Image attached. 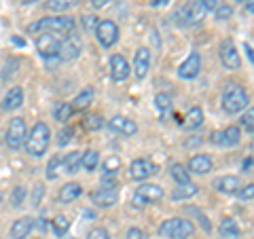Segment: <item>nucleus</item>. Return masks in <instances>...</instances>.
<instances>
[{
  "label": "nucleus",
  "mask_w": 254,
  "mask_h": 239,
  "mask_svg": "<svg viewBox=\"0 0 254 239\" xmlns=\"http://www.w3.org/2000/svg\"><path fill=\"white\" fill-rule=\"evenodd\" d=\"M85 239H110V233L106 229H102V227H95V229H91L89 233H87Z\"/></svg>",
  "instance_id": "obj_43"
},
{
  "label": "nucleus",
  "mask_w": 254,
  "mask_h": 239,
  "mask_svg": "<svg viewBox=\"0 0 254 239\" xmlns=\"http://www.w3.org/2000/svg\"><path fill=\"white\" fill-rule=\"evenodd\" d=\"M85 127L87 129H100V127H104V121H102V117L100 115H93V117H87L85 119Z\"/></svg>",
  "instance_id": "obj_42"
},
{
  "label": "nucleus",
  "mask_w": 254,
  "mask_h": 239,
  "mask_svg": "<svg viewBox=\"0 0 254 239\" xmlns=\"http://www.w3.org/2000/svg\"><path fill=\"white\" fill-rule=\"evenodd\" d=\"M72 113H74V108H72V104H58L55 106V110H53V117H55V121H68L70 117H72Z\"/></svg>",
  "instance_id": "obj_34"
},
{
  "label": "nucleus",
  "mask_w": 254,
  "mask_h": 239,
  "mask_svg": "<svg viewBox=\"0 0 254 239\" xmlns=\"http://www.w3.org/2000/svg\"><path fill=\"white\" fill-rule=\"evenodd\" d=\"M106 125H108V129L113 131V133L125 135V138H131V135L138 133L136 121H131V119H127V117H123V115H115Z\"/></svg>",
  "instance_id": "obj_12"
},
{
  "label": "nucleus",
  "mask_w": 254,
  "mask_h": 239,
  "mask_svg": "<svg viewBox=\"0 0 254 239\" xmlns=\"http://www.w3.org/2000/svg\"><path fill=\"white\" fill-rule=\"evenodd\" d=\"M125 239H146V233L142 229H138V227H131V229H127Z\"/></svg>",
  "instance_id": "obj_46"
},
{
  "label": "nucleus",
  "mask_w": 254,
  "mask_h": 239,
  "mask_svg": "<svg viewBox=\"0 0 254 239\" xmlns=\"http://www.w3.org/2000/svg\"><path fill=\"white\" fill-rule=\"evenodd\" d=\"M60 167H62V159H60V155L51 157L49 165H47V178H49V180H55V178H58V174H60Z\"/></svg>",
  "instance_id": "obj_36"
},
{
  "label": "nucleus",
  "mask_w": 254,
  "mask_h": 239,
  "mask_svg": "<svg viewBox=\"0 0 254 239\" xmlns=\"http://www.w3.org/2000/svg\"><path fill=\"white\" fill-rule=\"evenodd\" d=\"M32 2H38V0H23V4H32Z\"/></svg>",
  "instance_id": "obj_52"
},
{
  "label": "nucleus",
  "mask_w": 254,
  "mask_h": 239,
  "mask_svg": "<svg viewBox=\"0 0 254 239\" xmlns=\"http://www.w3.org/2000/svg\"><path fill=\"white\" fill-rule=\"evenodd\" d=\"M34 227H36L38 231H43V233H45L47 229H49V225H47V220H45V218H38V220L34 222Z\"/></svg>",
  "instance_id": "obj_48"
},
{
  "label": "nucleus",
  "mask_w": 254,
  "mask_h": 239,
  "mask_svg": "<svg viewBox=\"0 0 254 239\" xmlns=\"http://www.w3.org/2000/svg\"><path fill=\"white\" fill-rule=\"evenodd\" d=\"M98 17H95V15H83V26H85V30L87 32H91V30H95L98 28Z\"/></svg>",
  "instance_id": "obj_45"
},
{
  "label": "nucleus",
  "mask_w": 254,
  "mask_h": 239,
  "mask_svg": "<svg viewBox=\"0 0 254 239\" xmlns=\"http://www.w3.org/2000/svg\"><path fill=\"white\" fill-rule=\"evenodd\" d=\"M100 165V153L98 150H87L83 153V170L85 172H95Z\"/></svg>",
  "instance_id": "obj_30"
},
{
  "label": "nucleus",
  "mask_w": 254,
  "mask_h": 239,
  "mask_svg": "<svg viewBox=\"0 0 254 239\" xmlns=\"http://www.w3.org/2000/svg\"><path fill=\"white\" fill-rule=\"evenodd\" d=\"M214 188L222 195H237V190L242 188V180L237 176H222L214 182Z\"/></svg>",
  "instance_id": "obj_20"
},
{
  "label": "nucleus",
  "mask_w": 254,
  "mask_h": 239,
  "mask_svg": "<svg viewBox=\"0 0 254 239\" xmlns=\"http://www.w3.org/2000/svg\"><path fill=\"white\" fill-rule=\"evenodd\" d=\"M119 167H121V159H119L117 155L108 157L104 161V174H106V176H115V174L119 172Z\"/></svg>",
  "instance_id": "obj_35"
},
{
  "label": "nucleus",
  "mask_w": 254,
  "mask_h": 239,
  "mask_svg": "<svg viewBox=\"0 0 254 239\" xmlns=\"http://www.w3.org/2000/svg\"><path fill=\"white\" fill-rule=\"evenodd\" d=\"M51 229H53V233L58 235V237H64V235L68 233V229H70V220L64 216V214H60V216H55V218H53Z\"/></svg>",
  "instance_id": "obj_32"
},
{
  "label": "nucleus",
  "mask_w": 254,
  "mask_h": 239,
  "mask_svg": "<svg viewBox=\"0 0 254 239\" xmlns=\"http://www.w3.org/2000/svg\"><path fill=\"white\" fill-rule=\"evenodd\" d=\"M91 201H93V205L104 208V210L113 208V205H117V201H119V190H117V186H102V188L91 193Z\"/></svg>",
  "instance_id": "obj_14"
},
{
  "label": "nucleus",
  "mask_w": 254,
  "mask_h": 239,
  "mask_svg": "<svg viewBox=\"0 0 254 239\" xmlns=\"http://www.w3.org/2000/svg\"><path fill=\"white\" fill-rule=\"evenodd\" d=\"M235 2H240L244 6H248V11H254V0H235Z\"/></svg>",
  "instance_id": "obj_50"
},
{
  "label": "nucleus",
  "mask_w": 254,
  "mask_h": 239,
  "mask_svg": "<svg viewBox=\"0 0 254 239\" xmlns=\"http://www.w3.org/2000/svg\"><path fill=\"white\" fill-rule=\"evenodd\" d=\"M214 13H216V19H218V21H227V19L233 15V6L227 4V2H220Z\"/></svg>",
  "instance_id": "obj_37"
},
{
  "label": "nucleus",
  "mask_w": 254,
  "mask_h": 239,
  "mask_svg": "<svg viewBox=\"0 0 254 239\" xmlns=\"http://www.w3.org/2000/svg\"><path fill=\"white\" fill-rule=\"evenodd\" d=\"M0 201H2V195H0Z\"/></svg>",
  "instance_id": "obj_53"
},
{
  "label": "nucleus",
  "mask_w": 254,
  "mask_h": 239,
  "mask_svg": "<svg viewBox=\"0 0 254 239\" xmlns=\"http://www.w3.org/2000/svg\"><path fill=\"white\" fill-rule=\"evenodd\" d=\"M81 167H83V153H78V150L62 157V170H64V174H68V176L76 174Z\"/></svg>",
  "instance_id": "obj_23"
},
{
  "label": "nucleus",
  "mask_w": 254,
  "mask_h": 239,
  "mask_svg": "<svg viewBox=\"0 0 254 239\" xmlns=\"http://www.w3.org/2000/svg\"><path fill=\"white\" fill-rule=\"evenodd\" d=\"M248 104H250V98L242 85L231 83L225 87V91H222V110H225V113H229V115L244 113V110L248 108Z\"/></svg>",
  "instance_id": "obj_2"
},
{
  "label": "nucleus",
  "mask_w": 254,
  "mask_h": 239,
  "mask_svg": "<svg viewBox=\"0 0 254 239\" xmlns=\"http://www.w3.org/2000/svg\"><path fill=\"white\" fill-rule=\"evenodd\" d=\"M68 239H70V237H68Z\"/></svg>",
  "instance_id": "obj_55"
},
{
  "label": "nucleus",
  "mask_w": 254,
  "mask_h": 239,
  "mask_svg": "<svg viewBox=\"0 0 254 239\" xmlns=\"http://www.w3.org/2000/svg\"><path fill=\"white\" fill-rule=\"evenodd\" d=\"M170 176L174 178L176 184H187V182H190L189 172L185 170V165H180V163H172L170 165Z\"/></svg>",
  "instance_id": "obj_29"
},
{
  "label": "nucleus",
  "mask_w": 254,
  "mask_h": 239,
  "mask_svg": "<svg viewBox=\"0 0 254 239\" xmlns=\"http://www.w3.org/2000/svg\"><path fill=\"white\" fill-rule=\"evenodd\" d=\"M110 0H91V6L93 9H104V6H108Z\"/></svg>",
  "instance_id": "obj_49"
},
{
  "label": "nucleus",
  "mask_w": 254,
  "mask_h": 239,
  "mask_svg": "<svg viewBox=\"0 0 254 239\" xmlns=\"http://www.w3.org/2000/svg\"><path fill=\"white\" fill-rule=\"evenodd\" d=\"M26 138H28V129H26V121L21 117H15L6 125V131H4V142L6 146L17 150L26 144Z\"/></svg>",
  "instance_id": "obj_6"
},
{
  "label": "nucleus",
  "mask_w": 254,
  "mask_h": 239,
  "mask_svg": "<svg viewBox=\"0 0 254 239\" xmlns=\"http://www.w3.org/2000/svg\"><path fill=\"white\" fill-rule=\"evenodd\" d=\"M168 2H170V0H153L150 4H153V6H163V4H168Z\"/></svg>",
  "instance_id": "obj_51"
},
{
  "label": "nucleus",
  "mask_w": 254,
  "mask_h": 239,
  "mask_svg": "<svg viewBox=\"0 0 254 239\" xmlns=\"http://www.w3.org/2000/svg\"><path fill=\"white\" fill-rule=\"evenodd\" d=\"M189 214H193V216L199 220V225L203 227V231L205 233H210L212 231V227H210V220H208V216H205V214L201 212V210H197V208H189Z\"/></svg>",
  "instance_id": "obj_41"
},
{
  "label": "nucleus",
  "mask_w": 254,
  "mask_h": 239,
  "mask_svg": "<svg viewBox=\"0 0 254 239\" xmlns=\"http://www.w3.org/2000/svg\"><path fill=\"white\" fill-rule=\"evenodd\" d=\"M218 55H220L222 66L227 70H240L242 68V58H240V53H237V47L231 38H225V41L220 43Z\"/></svg>",
  "instance_id": "obj_11"
},
{
  "label": "nucleus",
  "mask_w": 254,
  "mask_h": 239,
  "mask_svg": "<svg viewBox=\"0 0 254 239\" xmlns=\"http://www.w3.org/2000/svg\"><path fill=\"white\" fill-rule=\"evenodd\" d=\"M193 233H195L193 222H189L185 218H170L159 227V235L168 239H189Z\"/></svg>",
  "instance_id": "obj_5"
},
{
  "label": "nucleus",
  "mask_w": 254,
  "mask_h": 239,
  "mask_svg": "<svg viewBox=\"0 0 254 239\" xmlns=\"http://www.w3.org/2000/svg\"><path fill=\"white\" fill-rule=\"evenodd\" d=\"M51 144V129L47 123H36L26 138V150L32 157H43Z\"/></svg>",
  "instance_id": "obj_3"
},
{
  "label": "nucleus",
  "mask_w": 254,
  "mask_h": 239,
  "mask_svg": "<svg viewBox=\"0 0 254 239\" xmlns=\"http://www.w3.org/2000/svg\"><path fill=\"white\" fill-rule=\"evenodd\" d=\"M201 123H203V110L199 108V106H193L187 113V117L182 119V127L185 129H189V131H193V129H197V127H201Z\"/></svg>",
  "instance_id": "obj_25"
},
{
  "label": "nucleus",
  "mask_w": 254,
  "mask_h": 239,
  "mask_svg": "<svg viewBox=\"0 0 254 239\" xmlns=\"http://www.w3.org/2000/svg\"><path fill=\"white\" fill-rule=\"evenodd\" d=\"M150 63H153L150 51L146 49V47H140V49L136 51V55H133V74H136V78H140V81H142V78L148 74Z\"/></svg>",
  "instance_id": "obj_18"
},
{
  "label": "nucleus",
  "mask_w": 254,
  "mask_h": 239,
  "mask_svg": "<svg viewBox=\"0 0 254 239\" xmlns=\"http://www.w3.org/2000/svg\"><path fill=\"white\" fill-rule=\"evenodd\" d=\"M205 13H208V9L199 2V0H189V2H185L180 6V9L176 11V21L180 23V26H199V23L203 21Z\"/></svg>",
  "instance_id": "obj_4"
},
{
  "label": "nucleus",
  "mask_w": 254,
  "mask_h": 239,
  "mask_svg": "<svg viewBox=\"0 0 254 239\" xmlns=\"http://www.w3.org/2000/svg\"><path fill=\"white\" fill-rule=\"evenodd\" d=\"M23 201H26V188H23V186H15L13 193H11V203L15 205V208H21Z\"/></svg>",
  "instance_id": "obj_38"
},
{
  "label": "nucleus",
  "mask_w": 254,
  "mask_h": 239,
  "mask_svg": "<svg viewBox=\"0 0 254 239\" xmlns=\"http://www.w3.org/2000/svg\"><path fill=\"white\" fill-rule=\"evenodd\" d=\"M242 127L246 131H254V108H246L242 115Z\"/></svg>",
  "instance_id": "obj_39"
},
{
  "label": "nucleus",
  "mask_w": 254,
  "mask_h": 239,
  "mask_svg": "<svg viewBox=\"0 0 254 239\" xmlns=\"http://www.w3.org/2000/svg\"><path fill=\"white\" fill-rule=\"evenodd\" d=\"M34 231V220L30 216L17 218L11 225V239H28V235Z\"/></svg>",
  "instance_id": "obj_19"
},
{
  "label": "nucleus",
  "mask_w": 254,
  "mask_h": 239,
  "mask_svg": "<svg viewBox=\"0 0 254 239\" xmlns=\"http://www.w3.org/2000/svg\"><path fill=\"white\" fill-rule=\"evenodd\" d=\"M93 98H95L93 87H85V89L74 98L72 108H74V110H85V108H89V106L93 104Z\"/></svg>",
  "instance_id": "obj_27"
},
{
  "label": "nucleus",
  "mask_w": 254,
  "mask_h": 239,
  "mask_svg": "<svg viewBox=\"0 0 254 239\" xmlns=\"http://www.w3.org/2000/svg\"><path fill=\"white\" fill-rule=\"evenodd\" d=\"M199 2H201L208 11H216V6L220 4V0H199Z\"/></svg>",
  "instance_id": "obj_47"
},
{
  "label": "nucleus",
  "mask_w": 254,
  "mask_h": 239,
  "mask_svg": "<svg viewBox=\"0 0 254 239\" xmlns=\"http://www.w3.org/2000/svg\"><path fill=\"white\" fill-rule=\"evenodd\" d=\"M218 233L222 239H237L240 237V227H237V222L233 218H225L218 227Z\"/></svg>",
  "instance_id": "obj_28"
},
{
  "label": "nucleus",
  "mask_w": 254,
  "mask_h": 239,
  "mask_svg": "<svg viewBox=\"0 0 254 239\" xmlns=\"http://www.w3.org/2000/svg\"><path fill=\"white\" fill-rule=\"evenodd\" d=\"M237 197H240L242 201H250V199H254V184L242 186L240 190H237Z\"/></svg>",
  "instance_id": "obj_44"
},
{
  "label": "nucleus",
  "mask_w": 254,
  "mask_h": 239,
  "mask_svg": "<svg viewBox=\"0 0 254 239\" xmlns=\"http://www.w3.org/2000/svg\"><path fill=\"white\" fill-rule=\"evenodd\" d=\"M155 106H157V110H159V115H161V119L168 117V113L172 110V100H170V95H168V93H159L157 98H155Z\"/></svg>",
  "instance_id": "obj_33"
},
{
  "label": "nucleus",
  "mask_w": 254,
  "mask_h": 239,
  "mask_svg": "<svg viewBox=\"0 0 254 239\" xmlns=\"http://www.w3.org/2000/svg\"><path fill=\"white\" fill-rule=\"evenodd\" d=\"M129 72H131V68H129V63H127V60L121 53H115L113 58H110V76H113V81L123 83V81H127Z\"/></svg>",
  "instance_id": "obj_17"
},
{
  "label": "nucleus",
  "mask_w": 254,
  "mask_h": 239,
  "mask_svg": "<svg viewBox=\"0 0 254 239\" xmlns=\"http://www.w3.org/2000/svg\"><path fill=\"white\" fill-rule=\"evenodd\" d=\"M252 148H254V142H252Z\"/></svg>",
  "instance_id": "obj_54"
},
{
  "label": "nucleus",
  "mask_w": 254,
  "mask_h": 239,
  "mask_svg": "<svg viewBox=\"0 0 254 239\" xmlns=\"http://www.w3.org/2000/svg\"><path fill=\"white\" fill-rule=\"evenodd\" d=\"M76 28V21L74 17H70V15H53V17H43L34 23H30L28 26V32L30 34H55V36H70Z\"/></svg>",
  "instance_id": "obj_1"
},
{
  "label": "nucleus",
  "mask_w": 254,
  "mask_h": 239,
  "mask_svg": "<svg viewBox=\"0 0 254 239\" xmlns=\"http://www.w3.org/2000/svg\"><path fill=\"white\" fill-rule=\"evenodd\" d=\"M197 193H199V186L193 184V182H187V184H178L170 197H172V201H185V199L195 197Z\"/></svg>",
  "instance_id": "obj_26"
},
{
  "label": "nucleus",
  "mask_w": 254,
  "mask_h": 239,
  "mask_svg": "<svg viewBox=\"0 0 254 239\" xmlns=\"http://www.w3.org/2000/svg\"><path fill=\"white\" fill-rule=\"evenodd\" d=\"M83 195V186L78 182H66L62 188H60V195H58V201L60 203H72L76 201L78 197Z\"/></svg>",
  "instance_id": "obj_22"
},
{
  "label": "nucleus",
  "mask_w": 254,
  "mask_h": 239,
  "mask_svg": "<svg viewBox=\"0 0 254 239\" xmlns=\"http://www.w3.org/2000/svg\"><path fill=\"white\" fill-rule=\"evenodd\" d=\"M83 51V43H81V38L78 36H66L62 41V47H60V60L64 61H74L78 55H81Z\"/></svg>",
  "instance_id": "obj_16"
},
{
  "label": "nucleus",
  "mask_w": 254,
  "mask_h": 239,
  "mask_svg": "<svg viewBox=\"0 0 254 239\" xmlns=\"http://www.w3.org/2000/svg\"><path fill=\"white\" fill-rule=\"evenodd\" d=\"M95 38H98V43L104 49H110L119 41V26L113 19H102L98 23V28H95Z\"/></svg>",
  "instance_id": "obj_8"
},
{
  "label": "nucleus",
  "mask_w": 254,
  "mask_h": 239,
  "mask_svg": "<svg viewBox=\"0 0 254 239\" xmlns=\"http://www.w3.org/2000/svg\"><path fill=\"white\" fill-rule=\"evenodd\" d=\"M163 199V188L159 184H150V182H142V184L136 188V193H133V205L136 208H144L148 203H157Z\"/></svg>",
  "instance_id": "obj_7"
},
{
  "label": "nucleus",
  "mask_w": 254,
  "mask_h": 239,
  "mask_svg": "<svg viewBox=\"0 0 254 239\" xmlns=\"http://www.w3.org/2000/svg\"><path fill=\"white\" fill-rule=\"evenodd\" d=\"M76 4H78V0H47V2H45L47 9H49V11H58V13L72 9V6H76Z\"/></svg>",
  "instance_id": "obj_31"
},
{
  "label": "nucleus",
  "mask_w": 254,
  "mask_h": 239,
  "mask_svg": "<svg viewBox=\"0 0 254 239\" xmlns=\"http://www.w3.org/2000/svg\"><path fill=\"white\" fill-rule=\"evenodd\" d=\"M72 135H74L72 127H64V129L58 133V146H68L70 142H72Z\"/></svg>",
  "instance_id": "obj_40"
},
{
  "label": "nucleus",
  "mask_w": 254,
  "mask_h": 239,
  "mask_svg": "<svg viewBox=\"0 0 254 239\" xmlns=\"http://www.w3.org/2000/svg\"><path fill=\"white\" fill-rule=\"evenodd\" d=\"M199 70H201V55L193 51L178 66V76L185 78V81H193V78H197V74H199Z\"/></svg>",
  "instance_id": "obj_15"
},
{
  "label": "nucleus",
  "mask_w": 254,
  "mask_h": 239,
  "mask_svg": "<svg viewBox=\"0 0 254 239\" xmlns=\"http://www.w3.org/2000/svg\"><path fill=\"white\" fill-rule=\"evenodd\" d=\"M21 104H23V89L21 87H11L2 100V110H6V113L9 110H17L21 108Z\"/></svg>",
  "instance_id": "obj_24"
},
{
  "label": "nucleus",
  "mask_w": 254,
  "mask_h": 239,
  "mask_svg": "<svg viewBox=\"0 0 254 239\" xmlns=\"http://www.w3.org/2000/svg\"><path fill=\"white\" fill-rule=\"evenodd\" d=\"M60 47H62V41L55 34H43L36 36V51L41 53L43 60H51V58H60Z\"/></svg>",
  "instance_id": "obj_10"
},
{
  "label": "nucleus",
  "mask_w": 254,
  "mask_h": 239,
  "mask_svg": "<svg viewBox=\"0 0 254 239\" xmlns=\"http://www.w3.org/2000/svg\"><path fill=\"white\" fill-rule=\"evenodd\" d=\"M155 172H157V167L150 159H133L129 165V176L138 182H146Z\"/></svg>",
  "instance_id": "obj_13"
},
{
  "label": "nucleus",
  "mask_w": 254,
  "mask_h": 239,
  "mask_svg": "<svg viewBox=\"0 0 254 239\" xmlns=\"http://www.w3.org/2000/svg\"><path fill=\"white\" fill-rule=\"evenodd\" d=\"M210 142L212 144H216V146L233 148V146H237L242 142V131H240V127L237 125H229V127H225V129L210 133Z\"/></svg>",
  "instance_id": "obj_9"
},
{
  "label": "nucleus",
  "mask_w": 254,
  "mask_h": 239,
  "mask_svg": "<svg viewBox=\"0 0 254 239\" xmlns=\"http://www.w3.org/2000/svg\"><path fill=\"white\" fill-rule=\"evenodd\" d=\"M212 167H214V163H212V159L208 155H195V157H190V161H189V172L197 174V176L210 174Z\"/></svg>",
  "instance_id": "obj_21"
}]
</instances>
